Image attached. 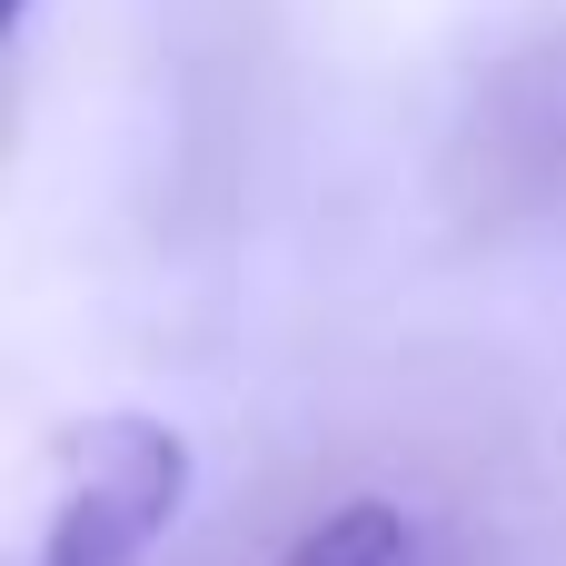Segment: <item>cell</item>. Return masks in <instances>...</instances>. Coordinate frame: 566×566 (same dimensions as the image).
Returning a JSON list of instances; mask_svg holds the SVG:
<instances>
[{
    "instance_id": "1",
    "label": "cell",
    "mask_w": 566,
    "mask_h": 566,
    "mask_svg": "<svg viewBox=\"0 0 566 566\" xmlns=\"http://www.w3.org/2000/svg\"><path fill=\"white\" fill-rule=\"evenodd\" d=\"M189 488H199V458L169 418H139V408L80 418L60 448V488H50L30 566H149V547L179 527Z\"/></svg>"
},
{
    "instance_id": "2",
    "label": "cell",
    "mask_w": 566,
    "mask_h": 566,
    "mask_svg": "<svg viewBox=\"0 0 566 566\" xmlns=\"http://www.w3.org/2000/svg\"><path fill=\"white\" fill-rule=\"evenodd\" d=\"M279 566H458L448 527L408 497H338L328 517H308Z\"/></svg>"
},
{
    "instance_id": "3",
    "label": "cell",
    "mask_w": 566,
    "mask_h": 566,
    "mask_svg": "<svg viewBox=\"0 0 566 566\" xmlns=\"http://www.w3.org/2000/svg\"><path fill=\"white\" fill-rule=\"evenodd\" d=\"M20 20H30V0H10V30H20Z\"/></svg>"
}]
</instances>
